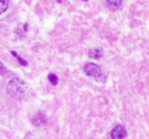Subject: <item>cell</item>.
<instances>
[{"mask_svg": "<svg viewBox=\"0 0 149 139\" xmlns=\"http://www.w3.org/2000/svg\"><path fill=\"white\" fill-rule=\"evenodd\" d=\"M8 93L20 101H30L35 97V92L27 82L21 78H13L6 86Z\"/></svg>", "mask_w": 149, "mask_h": 139, "instance_id": "obj_1", "label": "cell"}, {"mask_svg": "<svg viewBox=\"0 0 149 139\" xmlns=\"http://www.w3.org/2000/svg\"><path fill=\"white\" fill-rule=\"evenodd\" d=\"M85 73L88 75L90 77H93L95 80H97L98 82H104L106 81V76L103 75L101 67L96 63H86L85 65Z\"/></svg>", "mask_w": 149, "mask_h": 139, "instance_id": "obj_2", "label": "cell"}, {"mask_svg": "<svg viewBox=\"0 0 149 139\" xmlns=\"http://www.w3.org/2000/svg\"><path fill=\"white\" fill-rule=\"evenodd\" d=\"M127 137V131H125V128L123 126H116L111 131V138L112 139H124Z\"/></svg>", "mask_w": 149, "mask_h": 139, "instance_id": "obj_3", "label": "cell"}, {"mask_svg": "<svg viewBox=\"0 0 149 139\" xmlns=\"http://www.w3.org/2000/svg\"><path fill=\"white\" fill-rule=\"evenodd\" d=\"M88 56H90L91 58H101L102 56H103V51H102V49L100 47H95V49H91L90 51H88Z\"/></svg>", "mask_w": 149, "mask_h": 139, "instance_id": "obj_4", "label": "cell"}, {"mask_svg": "<svg viewBox=\"0 0 149 139\" xmlns=\"http://www.w3.org/2000/svg\"><path fill=\"white\" fill-rule=\"evenodd\" d=\"M32 123L35 124V126H44V124L46 123V117L42 114V113H39L36 114L34 118H32Z\"/></svg>", "mask_w": 149, "mask_h": 139, "instance_id": "obj_5", "label": "cell"}, {"mask_svg": "<svg viewBox=\"0 0 149 139\" xmlns=\"http://www.w3.org/2000/svg\"><path fill=\"white\" fill-rule=\"evenodd\" d=\"M120 4H122L120 0H108L107 1V6L112 9V10H116V9H118L120 6Z\"/></svg>", "mask_w": 149, "mask_h": 139, "instance_id": "obj_6", "label": "cell"}, {"mask_svg": "<svg viewBox=\"0 0 149 139\" xmlns=\"http://www.w3.org/2000/svg\"><path fill=\"white\" fill-rule=\"evenodd\" d=\"M11 55H13V56L17 60V62L20 63L21 66H26V65H27V61H26V60L22 58V57L20 56V55H19V54L16 52V51H11Z\"/></svg>", "mask_w": 149, "mask_h": 139, "instance_id": "obj_7", "label": "cell"}, {"mask_svg": "<svg viewBox=\"0 0 149 139\" xmlns=\"http://www.w3.org/2000/svg\"><path fill=\"white\" fill-rule=\"evenodd\" d=\"M24 139H42V137H41L39 133H35V132H32V133L26 134Z\"/></svg>", "mask_w": 149, "mask_h": 139, "instance_id": "obj_8", "label": "cell"}, {"mask_svg": "<svg viewBox=\"0 0 149 139\" xmlns=\"http://www.w3.org/2000/svg\"><path fill=\"white\" fill-rule=\"evenodd\" d=\"M8 5H9V1H6V0H0V14H3L6 10Z\"/></svg>", "mask_w": 149, "mask_h": 139, "instance_id": "obj_9", "label": "cell"}, {"mask_svg": "<svg viewBox=\"0 0 149 139\" xmlns=\"http://www.w3.org/2000/svg\"><path fill=\"white\" fill-rule=\"evenodd\" d=\"M49 81H50L51 85H57L58 77L56 76V75H54V73H50V75H49Z\"/></svg>", "mask_w": 149, "mask_h": 139, "instance_id": "obj_10", "label": "cell"}, {"mask_svg": "<svg viewBox=\"0 0 149 139\" xmlns=\"http://www.w3.org/2000/svg\"><path fill=\"white\" fill-rule=\"evenodd\" d=\"M5 73H6V68L1 62H0V75H5Z\"/></svg>", "mask_w": 149, "mask_h": 139, "instance_id": "obj_11", "label": "cell"}]
</instances>
